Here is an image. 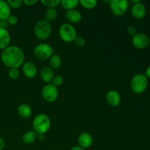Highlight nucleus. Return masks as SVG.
Masks as SVG:
<instances>
[{
  "instance_id": "obj_1",
  "label": "nucleus",
  "mask_w": 150,
  "mask_h": 150,
  "mask_svg": "<svg viewBox=\"0 0 150 150\" xmlns=\"http://www.w3.org/2000/svg\"><path fill=\"white\" fill-rule=\"evenodd\" d=\"M1 59L3 64L9 68H18L24 62L25 55L20 47L10 45L2 50Z\"/></svg>"
},
{
  "instance_id": "obj_2",
  "label": "nucleus",
  "mask_w": 150,
  "mask_h": 150,
  "mask_svg": "<svg viewBox=\"0 0 150 150\" xmlns=\"http://www.w3.org/2000/svg\"><path fill=\"white\" fill-rule=\"evenodd\" d=\"M51 122L48 116L45 114H39L35 116L32 122L33 131L38 135H44L50 130Z\"/></svg>"
},
{
  "instance_id": "obj_3",
  "label": "nucleus",
  "mask_w": 150,
  "mask_h": 150,
  "mask_svg": "<svg viewBox=\"0 0 150 150\" xmlns=\"http://www.w3.org/2000/svg\"><path fill=\"white\" fill-rule=\"evenodd\" d=\"M52 32V26L51 23L43 19L40 20L35 23L34 26V33L38 39L41 40H47L51 35Z\"/></svg>"
},
{
  "instance_id": "obj_4",
  "label": "nucleus",
  "mask_w": 150,
  "mask_h": 150,
  "mask_svg": "<svg viewBox=\"0 0 150 150\" xmlns=\"http://www.w3.org/2000/svg\"><path fill=\"white\" fill-rule=\"evenodd\" d=\"M148 86V79L143 73L136 74L130 81V89L135 94H142Z\"/></svg>"
},
{
  "instance_id": "obj_5",
  "label": "nucleus",
  "mask_w": 150,
  "mask_h": 150,
  "mask_svg": "<svg viewBox=\"0 0 150 150\" xmlns=\"http://www.w3.org/2000/svg\"><path fill=\"white\" fill-rule=\"evenodd\" d=\"M34 56L38 59L44 61L49 59L54 54V48L51 45L45 42H42L35 47L33 51Z\"/></svg>"
},
{
  "instance_id": "obj_6",
  "label": "nucleus",
  "mask_w": 150,
  "mask_h": 150,
  "mask_svg": "<svg viewBox=\"0 0 150 150\" xmlns=\"http://www.w3.org/2000/svg\"><path fill=\"white\" fill-rule=\"evenodd\" d=\"M59 35L64 42H72L77 37V32L76 28L70 23H63L59 29Z\"/></svg>"
},
{
  "instance_id": "obj_7",
  "label": "nucleus",
  "mask_w": 150,
  "mask_h": 150,
  "mask_svg": "<svg viewBox=\"0 0 150 150\" xmlns=\"http://www.w3.org/2000/svg\"><path fill=\"white\" fill-rule=\"evenodd\" d=\"M42 97L46 102L54 103L59 97V91L52 83H47L42 89Z\"/></svg>"
},
{
  "instance_id": "obj_8",
  "label": "nucleus",
  "mask_w": 150,
  "mask_h": 150,
  "mask_svg": "<svg viewBox=\"0 0 150 150\" xmlns=\"http://www.w3.org/2000/svg\"><path fill=\"white\" fill-rule=\"evenodd\" d=\"M129 7V1L127 0H112L110 4L111 11L114 16H120L126 13Z\"/></svg>"
},
{
  "instance_id": "obj_9",
  "label": "nucleus",
  "mask_w": 150,
  "mask_h": 150,
  "mask_svg": "<svg viewBox=\"0 0 150 150\" xmlns=\"http://www.w3.org/2000/svg\"><path fill=\"white\" fill-rule=\"evenodd\" d=\"M132 44L136 48L139 50L145 49L149 45V38L143 32H137L132 37Z\"/></svg>"
},
{
  "instance_id": "obj_10",
  "label": "nucleus",
  "mask_w": 150,
  "mask_h": 150,
  "mask_svg": "<svg viewBox=\"0 0 150 150\" xmlns=\"http://www.w3.org/2000/svg\"><path fill=\"white\" fill-rule=\"evenodd\" d=\"M107 103L111 107H117L121 103L122 98L120 92L116 90H110L107 92L105 96Z\"/></svg>"
},
{
  "instance_id": "obj_11",
  "label": "nucleus",
  "mask_w": 150,
  "mask_h": 150,
  "mask_svg": "<svg viewBox=\"0 0 150 150\" xmlns=\"http://www.w3.org/2000/svg\"><path fill=\"white\" fill-rule=\"evenodd\" d=\"M130 12L133 18L136 19H142L146 13V6L140 1V2L133 4Z\"/></svg>"
},
{
  "instance_id": "obj_12",
  "label": "nucleus",
  "mask_w": 150,
  "mask_h": 150,
  "mask_svg": "<svg viewBox=\"0 0 150 150\" xmlns=\"http://www.w3.org/2000/svg\"><path fill=\"white\" fill-rule=\"evenodd\" d=\"M22 71L23 75L28 79H34L38 74V68L35 63L32 62H26L22 66Z\"/></svg>"
},
{
  "instance_id": "obj_13",
  "label": "nucleus",
  "mask_w": 150,
  "mask_h": 150,
  "mask_svg": "<svg viewBox=\"0 0 150 150\" xmlns=\"http://www.w3.org/2000/svg\"><path fill=\"white\" fill-rule=\"evenodd\" d=\"M78 143L79 146L83 149H86L90 147L93 144V138L89 133H81L78 138Z\"/></svg>"
},
{
  "instance_id": "obj_14",
  "label": "nucleus",
  "mask_w": 150,
  "mask_h": 150,
  "mask_svg": "<svg viewBox=\"0 0 150 150\" xmlns=\"http://www.w3.org/2000/svg\"><path fill=\"white\" fill-rule=\"evenodd\" d=\"M11 36L7 29L0 28V50H4L10 45Z\"/></svg>"
},
{
  "instance_id": "obj_15",
  "label": "nucleus",
  "mask_w": 150,
  "mask_h": 150,
  "mask_svg": "<svg viewBox=\"0 0 150 150\" xmlns=\"http://www.w3.org/2000/svg\"><path fill=\"white\" fill-rule=\"evenodd\" d=\"M40 78L44 82L47 83H51L52 82L53 79L54 78V70L50 67H44L41 69L40 73Z\"/></svg>"
},
{
  "instance_id": "obj_16",
  "label": "nucleus",
  "mask_w": 150,
  "mask_h": 150,
  "mask_svg": "<svg viewBox=\"0 0 150 150\" xmlns=\"http://www.w3.org/2000/svg\"><path fill=\"white\" fill-rule=\"evenodd\" d=\"M65 17L70 23H76L81 21L82 18V15L79 10L74 9V10H67L65 13Z\"/></svg>"
},
{
  "instance_id": "obj_17",
  "label": "nucleus",
  "mask_w": 150,
  "mask_h": 150,
  "mask_svg": "<svg viewBox=\"0 0 150 150\" xmlns=\"http://www.w3.org/2000/svg\"><path fill=\"white\" fill-rule=\"evenodd\" d=\"M11 15V8L7 1L0 0V21L7 20Z\"/></svg>"
},
{
  "instance_id": "obj_18",
  "label": "nucleus",
  "mask_w": 150,
  "mask_h": 150,
  "mask_svg": "<svg viewBox=\"0 0 150 150\" xmlns=\"http://www.w3.org/2000/svg\"><path fill=\"white\" fill-rule=\"evenodd\" d=\"M32 108L26 103H22L18 108V114L23 119H28L32 115Z\"/></svg>"
},
{
  "instance_id": "obj_19",
  "label": "nucleus",
  "mask_w": 150,
  "mask_h": 150,
  "mask_svg": "<svg viewBox=\"0 0 150 150\" xmlns=\"http://www.w3.org/2000/svg\"><path fill=\"white\" fill-rule=\"evenodd\" d=\"M37 138H38V134L33 130H30V131L26 132L23 135L22 141L26 144H32L37 140Z\"/></svg>"
},
{
  "instance_id": "obj_20",
  "label": "nucleus",
  "mask_w": 150,
  "mask_h": 150,
  "mask_svg": "<svg viewBox=\"0 0 150 150\" xmlns=\"http://www.w3.org/2000/svg\"><path fill=\"white\" fill-rule=\"evenodd\" d=\"M58 12L56 8H48L45 13V20L51 23L57 18Z\"/></svg>"
},
{
  "instance_id": "obj_21",
  "label": "nucleus",
  "mask_w": 150,
  "mask_h": 150,
  "mask_svg": "<svg viewBox=\"0 0 150 150\" xmlns=\"http://www.w3.org/2000/svg\"><path fill=\"white\" fill-rule=\"evenodd\" d=\"M62 64V60L58 54H54L49 59V67L52 70H57L59 68Z\"/></svg>"
},
{
  "instance_id": "obj_22",
  "label": "nucleus",
  "mask_w": 150,
  "mask_h": 150,
  "mask_svg": "<svg viewBox=\"0 0 150 150\" xmlns=\"http://www.w3.org/2000/svg\"><path fill=\"white\" fill-rule=\"evenodd\" d=\"M60 4L64 9L67 10H74L79 4V0H62Z\"/></svg>"
},
{
  "instance_id": "obj_23",
  "label": "nucleus",
  "mask_w": 150,
  "mask_h": 150,
  "mask_svg": "<svg viewBox=\"0 0 150 150\" xmlns=\"http://www.w3.org/2000/svg\"><path fill=\"white\" fill-rule=\"evenodd\" d=\"M79 4L83 8L90 10V9H93L96 7L98 1L96 0H81V1H79Z\"/></svg>"
},
{
  "instance_id": "obj_24",
  "label": "nucleus",
  "mask_w": 150,
  "mask_h": 150,
  "mask_svg": "<svg viewBox=\"0 0 150 150\" xmlns=\"http://www.w3.org/2000/svg\"><path fill=\"white\" fill-rule=\"evenodd\" d=\"M41 3L48 8H56L60 4V0H42Z\"/></svg>"
},
{
  "instance_id": "obj_25",
  "label": "nucleus",
  "mask_w": 150,
  "mask_h": 150,
  "mask_svg": "<svg viewBox=\"0 0 150 150\" xmlns=\"http://www.w3.org/2000/svg\"><path fill=\"white\" fill-rule=\"evenodd\" d=\"M20 76L18 68H10L8 71V76L12 80H16Z\"/></svg>"
},
{
  "instance_id": "obj_26",
  "label": "nucleus",
  "mask_w": 150,
  "mask_h": 150,
  "mask_svg": "<svg viewBox=\"0 0 150 150\" xmlns=\"http://www.w3.org/2000/svg\"><path fill=\"white\" fill-rule=\"evenodd\" d=\"M7 2L10 7V8L13 9L19 8L22 5V4H23L22 0H7Z\"/></svg>"
},
{
  "instance_id": "obj_27",
  "label": "nucleus",
  "mask_w": 150,
  "mask_h": 150,
  "mask_svg": "<svg viewBox=\"0 0 150 150\" xmlns=\"http://www.w3.org/2000/svg\"><path fill=\"white\" fill-rule=\"evenodd\" d=\"M63 81H64V79H63L62 76H60V75H58V76H54V79L52 81V84L54 85L56 87H58V86H61L63 83Z\"/></svg>"
},
{
  "instance_id": "obj_28",
  "label": "nucleus",
  "mask_w": 150,
  "mask_h": 150,
  "mask_svg": "<svg viewBox=\"0 0 150 150\" xmlns=\"http://www.w3.org/2000/svg\"><path fill=\"white\" fill-rule=\"evenodd\" d=\"M75 43V45L77 47H79V48H81V47H83L86 44V40H85L84 38L83 37L81 36H77L75 39V40L73 41Z\"/></svg>"
},
{
  "instance_id": "obj_29",
  "label": "nucleus",
  "mask_w": 150,
  "mask_h": 150,
  "mask_svg": "<svg viewBox=\"0 0 150 150\" xmlns=\"http://www.w3.org/2000/svg\"><path fill=\"white\" fill-rule=\"evenodd\" d=\"M7 21L9 25H11V26H15L18 23V18L16 16H14V15H10L8 17V18L7 19Z\"/></svg>"
},
{
  "instance_id": "obj_30",
  "label": "nucleus",
  "mask_w": 150,
  "mask_h": 150,
  "mask_svg": "<svg viewBox=\"0 0 150 150\" xmlns=\"http://www.w3.org/2000/svg\"><path fill=\"white\" fill-rule=\"evenodd\" d=\"M127 33L130 35H131L132 37L134 36L136 33H137V29H136V26H130L127 29Z\"/></svg>"
},
{
  "instance_id": "obj_31",
  "label": "nucleus",
  "mask_w": 150,
  "mask_h": 150,
  "mask_svg": "<svg viewBox=\"0 0 150 150\" xmlns=\"http://www.w3.org/2000/svg\"><path fill=\"white\" fill-rule=\"evenodd\" d=\"M38 2V0H23V3L26 6H33Z\"/></svg>"
},
{
  "instance_id": "obj_32",
  "label": "nucleus",
  "mask_w": 150,
  "mask_h": 150,
  "mask_svg": "<svg viewBox=\"0 0 150 150\" xmlns=\"http://www.w3.org/2000/svg\"><path fill=\"white\" fill-rule=\"evenodd\" d=\"M9 24L7 23V20H1L0 21V28H2V29H7L8 27Z\"/></svg>"
},
{
  "instance_id": "obj_33",
  "label": "nucleus",
  "mask_w": 150,
  "mask_h": 150,
  "mask_svg": "<svg viewBox=\"0 0 150 150\" xmlns=\"http://www.w3.org/2000/svg\"><path fill=\"white\" fill-rule=\"evenodd\" d=\"M5 147V142L2 138H0V150H3Z\"/></svg>"
},
{
  "instance_id": "obj_34",
  "label": "nucleus",
  "mask_w": 150,
  "mask_h": 150,
  "mask_svg": "<svg viewBox=\"0 0 150 150\" xmlns=\"http://www.w3.org/2000/svg\"><path fill=\"white\" fill-rule=\"evenodd\" d=\"M145 76H146L147 79H150V65L148 66L147 68L145 70Z\"/></svg>"
},
{
  "instance_id": "obj_35",
  "label": "nucleus",
  "mask_w": 150,
  "mask_h": 150,
  "mask_svg": "<svg viewBox=\"0 0 150 150\" xmlns=\"http://www.w3.org/2000/svg\"><path fill=\"white\" fill-rule=\"evenodd\" d=\"M70 150H86V149H83V148H82V147H81V146H73V147H72Z\"/></svg>"
},
{
  "instance_id": "obj_36",
  "label": "nucleus",
  "mask_w": 150,
  "mask_h": 150,
  "mask_svg": "<svg viewBox=\"0 0 150 150\" xmlns=\"http://www.w3.org/2000/svg\"><path fill=\"white\" fill-rule=\"evenodd\" d=\"M130 2H132V3H133V4H136V3H139V2H140V0H130Z\"/></svg>"
},
{
  "instance_id": "obj_37",
  "label": "nucleus",
  "mask_w": 150,
  "mask_h": 150,
  "mask_svg": "<svg viewBox=\"0 0 150 150\" xmlns=\"http://www.w3.org/2000/svg\"><path fill=\"white\" fill-rule=\"evenodd\" d=\"M103 1V2L104 3H108V4H111V1H110V0H109V1Z\"/></svg>"
}]
</instances>
